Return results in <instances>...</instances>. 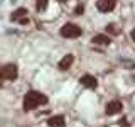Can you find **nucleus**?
Returning a JSON list of instances; mask_svg holds the SVG:
<instances>
[{
	"label": "nucleus",
	"instance_id": "10",
	"mask_svg": "<svg viewBox=\"0 0 135 127\" xmlns=\"http://www.w3.org/2000/svg\"><path fill=\"white\" fill-rule=\"evenodd\" d=\"M93 42H95V44H110V37L103 36V34H96V36L93 37Z\"/></svg>",
	"mask_w": 135,
	"mask_h": 127
},
{
	"label": "nucleus",
	"instance_id": "5",
	"mask_svg": "<svg viewBox=\"0 0 135 127\" xmlns=\"http://www.w3.org/2000/svg\"><path fill=\"white\" fill-rule=\"evenodd\" d=\"M122 108H123V105H122L120 100H112V102L107 103V110H105V112H107L108 115H115V114L122 112Z\"/></svg>",
	"mask_w": 135,
	"mask_h": 127
},
{
	"label": "nucleus",
	"instance_id": "12",
	"mask_svg": "<svg viewBox=\"0 0 135 127\" xmlns=\"http://www.w3.org/2000/svg\"><path fill=\"white\" fill-rule=\"evenodd\" d=\"M130 36H132V39L135 41V29H133V31H132V32H130Z\"/></svg>",
	"mask_w": 135,
	"mask_h": 127
},
{
	"label": "nucleus",
	"instance_id": "7",
	"mask_svg": "<svg viewBox=\"0 0 135 127\" xmlns=\"http://www.w3.org/2000/svg\"><path fill=\"white\" fill-rule=\"evenodd\" d=\"M73 61H74V56H73V54H66V56L62 58L61 61H59V65H57V66H59V70H61V71L69 70L71 65H73Z\"/></svg>",
	"mask_w": 135,
	"mask_h": 127
},
{
	"label": "nucleus",
	"instance_id": "2",
	"mask_svg": "<svg viewBox=\"0 0 135 127\" xmlns=\"http://www.w3.org/2000/svg\"><path fill=\"white\" fill-rule=\"evenodd\" d=\"M83 34L81 27L79 25H76L73 22H68L61 27V36L62 37H68V39H76V37H79Z\"/></svg>",
	"mask_w": 135,
	"mask_h": 127
},
{
	"label": "nucleus",
	"instance_id": "1",
	"mask_svg": "<svg viewBox=\"0 0 135 127\" xmlns=\"http://www.w3.org/2000/svg\"><path fill=\"white\" fill-rule=\"evenodd\" d=\"M44 103H47V97L39 92H27L24 97V108L25 110H34Z\"/></svg>",
	"mask_w": 135,
	"mask_h": 127
},
{
	"label": "nucleus",
	"instance_id": "4",
	"mask_svg": "<svg viewBox=\"0 0 135 127\" xmlns=\"http://www.w3.org/2000/svg\"><path fill=\"white\" fill-rule=\"evenodd\" d=\"M10 19L14 20V22H20V24H27L29 19H27V10L25 8H17L14 14L10 15Z\"/></svg>",
	"mask_w": 135,
	"mask_h": 127
},
{
	"label": "nucleus",
	"instance_id": "8",
	"mask_svg": "<svg viewBox=\"0 0 135 127\" xmlns=\"http://www.w3.org/2000/svg\"><path fill=\"white\" fill-rule=\"evenodd\" d=\"M79 81H81V85L83 87H88V88H96V78L95 76H91V75H84V76H81L79 78Z\"/></svg>",
	"mask_w": 135,
	"mask_h": 127
},
{
	"label": "nucleus",
	"instance_id": "11",
	"mask_svg": "<svg viewBox=\"0 0 135 127\" xmlns=\"http://www.w3.org/2000/svg\"><path fill=\"white\" fill-rule=\"evenodd\" d=\"M36 7H37V10H44V8L47 7V0H37Z\"/></svg>",
	"mask_w": 135,
	"mask_h": 127
},
{
	"label": "nucleus",
	"instance_id": "9",
	"mask_svg": "<svg viewBox=\"0 0 135 127\" xmlns=\"http://www.w3.org/2000/svg\"><path fill=\"white\" fill-rule=\"evenodd\" d=\"M49 127H64V117L62 115H54L47 120Z\"/></svg>",
	"mask_w": 135,
	"mask_h": 127
},
{
	"label": "nucleus",
	"instance_id": "3",
	"mask_svg": "<svg viewBox=\"0 0 135 127\" xmlns=\"http://www.w3.org/2000/svg\"><path fill=\"white\" fill-rule=\"evenodd\" d=\"M0 78L3 80H15L17 78V66L15 65H5L0 68Z\"/></svg>",
	"mask_w": 135,
	"mask_h": 127
},
{
	"label": "nucleus",
	"instance_id": "6",
	"mask_svg": "<svg viewBox=\"0 0 135 127\" xmlns=\"http://www.w3.org/2000/svg\"><path fill=\"white\" fill-rule=\"evenodd\" d=\"M96 7H98L100 12H110L115 7V0H98V2H96Z\"/></svg>",
	"mask_w": 135,
	"mask_h": 127
}]
</instances>
